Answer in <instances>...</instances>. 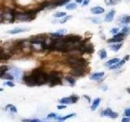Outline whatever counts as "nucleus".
<instances>
[{"label": "nucleus", "mask_w": 130, "mask_h": 122, "mask_svg": "<svg viewBox=\"0 0 130 122\" xmlns=\"http://www.w3.org/2000/svg\"><path fill=\"white\" fill-rule=\"evenodd\" d=\"M30 73L33 77V78L35 79L37 86H41V85H44V84L47 83L48 74L46 73L41 69H39V68L34 69Z\"/></svg>", "instance_id": "f257e3e1"}, {"label": "nucleus", "mask_w": 130, "mask_h": 122, "mask_svg": "<svg viewBox=\"0 0 130 122\" xmlns=\"http://www.w3.org/2000/svg\"><path fill=\"white\" fill-rule=\"evenodd\" d=\"M65 63L68 65H69V66H71L72 68L80 67L85 69L88 64L86 60L80 57H68V59H66Z\"/></svg>", "instance_id": "f03ea898"}, {"label": "nucleus", "mask_w": 130, "mask_h": 122, "mask_svg": "<svg viewBox=\"0 0 130 122\" xmlns=\"http://www.w3.org/2000/svg\"><path fill=\"white\" fill-rule=\"evenodd\" d=\"M62 77L63 75L61 72H51L48 74L47 82L50 84V86L53 87L57 85H61L62 84Z\"/></svg>", "instance_id": "7ed1b4c3"}, {"label": "nucleus", "mask_w": 130, "mask_h": 122, "mask_svg": "<svg viewBox=\"0 0 130 122\" xmlns=\"http://www.w3.org/2000/svg\"><path fill=\"white\" fill-rule=\"evenodd\" d=\"M78 50L82 53V55L84 53H87V54H91L94 51V46H93L92 43H87L86 41H81L80 43V46H79Z\"/></svg>", "instance_id": "20e7f679"}, {"label": "nucleus", "mask_w": 130, "mask_h": 122, "mask_svg": "<svg viewBox=\"0 0 130 122\" xmlns=\"http://www.w3.org/2000/svg\"><path fill=\"white\" fill-rule=\"evenodd\" d=\"M30 43L35 44V45H42L44 47L46 46V37L44 35H38V36L32 37L29 40Z\"/></svg>", "instance_id": "39448f33"}, {"label": "nucleus", "mask_w": 130, "mask_h": 122, "mask_svg": "<svg viewBox=\"0 0 130 122\" xmlns=\"http://www.w3.org/2000/svg\"><path fill=\"white\" fill-rule=\"evenodd\" d=\"M79 99V97L77 95H71L70 97H65L59 100V103L62 104H75Z\"/></svg>", "instance_id": "423d86ee"}, {"label": "nucleus", "mask_w": 130, "mask_h": 122, "mask_svg": "<svg viewBox=\"0 0 130 122\" xmlns=\"http://www.w3.org/2000/svg\"><path fill=\"white\" fill-rule=\"evenodd\" d=\"M81 37L79 35H68L63 37V41L65 43H76L81 41Z\"/></svg>", "instance_id": "0eeeda50"}, {"label": "nucleus", "mask_w": 130, "mask_h": 122, "mask_svg": "<svg viewBox=\"0 0 130 122\" xmlns=\"http://www.w3.org/2000/svg\"><path fill=\"white\" fill-rule=\"evenodd\" d=\"M24 81L25 84H26L28 86H30V87H33V86H37L35 79L33 78V77L32 76L31 73L25 75L24 77Z\"/></svg>", "instance_id": "6e6552de"}, {"label": "nucleus", "mask_w": 130, "mask_h": 122, "mask_svg": "<svg viewBox=\"0 0 130 122\" xmlns=\"http://www.w3.org/2000/svg\"><path fill=\"white\" fill-rule=\"evenodd\" d=\"M85 68H80V67H76V68H73V69L70 71V74L72 76L74 77H81L85 75Z\"/></svg>", "instance_id": "1a4fd4ad"}, {"label": "nucleus", "mask_w": 130, "mask_h": 122, "mask_svg": "<svg viewBox=\"0 0 130 122\" xmlns=\"http://www.w3.org/2000/svg\"><path fill=\"white\" fill-rule=\"evenodd\" d=\"M125 37V35L124 34H123V33H117V34H114V36L111 39H108L107 43H120V42H121L123 39H124Z\"/></svg>", "instance_id": "9d476101"}, {"label": "nucleus", "mask_w": 130, "mask_h": 122, "mask_svg": "<svg viewBox=\"0 0 130 122\" xmlns=\"http://www.w3.org/2000/svg\"><path fill=\"white\" fill-rule=\"evenodd\" d=\"M101 116H108L112 119H115V118H117L119 115H118L116 112H114L112 110L108 107V108H106L105 110H103V111L101 112Z\"/></svg>", "instance_id": "9b49d317"}, {"label": "nucleus", "mask_w": 130, "mask_h": 122, "mask_svg": "<svg viewBox=\"0 0 130 122\" xmlns=\"http://www.w3.org/2000/svg\"><path fill=\"white\" fill-rule=\"evenodd\" d=\"M15 11L13 10H8V11L3 12V20H8L11 23L15 20Z\"/></svg>", "instance_id": "f8f14e48"}, {"label": "nucleus", "mask_w": 130, "mask_h": 122, "mask_svg": "<svg viewBox=\"0 0 130 122\" xmlns=\"http://www.w3.org/2000/svg\"><path fill=\"white\" fill-rule=\"evenodd\" d=\"M129 55H126L121 61L120 60L119 62L116 63L115 64L111 65V66L110 67V69H120V67H122L123 65L125 64V62H126L127 60H129Z\"/></svg>", "instance_id": "ddd939ff"}, {"label": "nucleus", "mask_w": 130, "mask_h": 122, "mask_svg": "<svg viewBox=\"0 0 130 122\" xmlns=\"http://www.w3.org/2000/svg\"><path fill=\"white\" fill-rule=\"evenodd\" d=\"M104 77V72H95V73H93L91 76H90V80L92 81H100V80Z\"/></svg>", "instance_id": "4468645a"}, {"label": "nucleus", "mask_w": 130, "mask_h": 122, "mask_svg": "<svg viewBox=\"0 0 130 122\" xmlns=\"http://www.w3.org/2000/svg\"><path fill=\"white\" fill-rule=\"evenodd\" d=\"M115 11H114V10L109 11V12L106 15L105 18H104L105 21H106V22H111V21H112L114 16H115Z\"/></svg>", "instance_id": "2eb2a0df"}, {"label": "nucleus", "mask_w": 130, "mask_h": 122, "mask_svg": "<svg viewBox=\"0 0 130 122\" xmlns=\"http://www.w3.org/2000/svg\"><path fill=\"white\" fill-rule=\"evenodd\" d=\"M91 13L94 14V15H98V14H102L103 13L105 10H104V8H101V7H94V8H91Z\"/></svg>", "instance_id": "dca6fc26"}, {"label": "nucleus", "mask_w": 130, "mask_h": 122, "mask_svg": "<svg viewBox=\"0 0 130 122\" xmlns=\"http://www.w3.org/2000/svg\"><path fill=\"white\" fill-rule=\"evenodd\" d=\"M29 29H23V28H17V29H14L12 30H9L8 31V34H17L19 33H22V32H26V31H29Z\"/></svg>", "instance_id": "f3484780"}, {"label": "nucleus", "mask_w": 130, "mask_h": 122, "mask_svg": "<svg viewBox=\"0 0 130 122\" xmlns=\"http://www.w3.org/2000/svg\"><path fill=\"white\" fill-rule=\"evenodd\" d=\"M11 74L12 75L13 77H15L16 79H19L20 75H21V72H20L19 69L13 68V69H11Z\"/></svg>", "instance_id": "a211bd4d"}, {"label": "nucleus", "mask_w": 130, "mask_h": 122, "mask_svg": "<svg viewBox=\"0 0 130 122\" xmlns=\"http://www.w3.org/2000/svg\"><path fill=\"white\" fill-rule=\"evenodd\" d=\"M120 60L119 58H114V59H111V60H108L107 62H106L105 64H104V65H105L106 67H111V65L113 64H115L116 63L119 62Z\"/></svg>", "instance_id": "6ab92c4d"}, {"label": "nucleus", "mask_w": 130, "mask_h": 122, "mask_svg": "<svg viewBox=\"0 0 130 122\" xmlns=\"http://www.w3.org/2000/svg\"><path fill=\"white\" fill-rule=\"evenodd\" d=\"M100 102H101V98H95L94 103H93V104H92V106H91V110H92V111H95V110L98 108V107Z\"/></svg>", "instance_id": "aec40b11"}, {"label": "nucleus", "mask_w": 130, "mask_h": 122, "mask_svg": "<svg viewBox=\"0 0 130 122\" xmlns=\"http://www.w3.org/2000/svg\"><path fill=\"white\" fill-rule=\"evenodd\" d=\"M121 46H122V44L121 43H114L112 44V45H111L110 46V49L111 51H118L120 50V48H121Z\"/></svg>", "instance_id": "412c9836"}, {"label": "nucleus", "mask_w": 130, "mask_h": 122, "mask_svg": "<svg viewBox=\"0 0 130 122\" xmlns=\"http://www.w3.org/2000/svg\"><path fill=\"white\" fill-rule=\"evenodd\" d=\"M10 58V55H8V54H6L3 51V50L2 48H0V59L2 60H7Z\"/></svg>", "instance_id": "4be33fe9"}, {"label": "nucleus", "mask_w": 130, "mask_h": 122, "mask_svg": "<svg viewBox=\"0 0 130 122\" xmlns=\"http://www.w3.org/2000/svg\"><path fill=\"white\" fill-rule=\"evenodd\" d=\"M120 23H122V24H130V16H124L122 17H120Z\"/></svg>", "instance_id": "5701e85b"}, {"label": "nucleus", "mask_w": 130, "mask_h": 122, "mask_svg": "<svg viewBox=\"0 0 130 122\" xmlns=\"http://www.w3.org/2000/svg\"><path fill=\"white\" fill-rule=\"evenodd\" d=\"M76 116V114L75 113H73V114H70V115H68V116H63V117H55V120H57L58 121H65V120H67V119H68V118H71V117H73V116Z\"/></svg>", "instance_id": "b1692460"}, {"label": "nucleus", "mask_w": 130, "mask_h": 122, "mask_svg": "<svg viewBox=\"0 0 130 122\" xmlns=\"http://www.w3.org/2000/svg\"><path fill=\"white\" fill-rule=\"evenodd\" d=\"M105 1L106 5H116V4L120 3L121 0H104Z\"/></svg>", "instance_id": "393cba45"}, {"label": "nucleus", "mask_w": 130, "mask_h": 122, "mask_svg": "<svg viewBox=\"0 0 130 122\" xmlns=\"http://www.w3.org/2000/svg\"><path fill=\"white\" fill-rule=\"evenodd\" d=\"M8 70V67L7 65H2L0 66V78L3 77V76L6 73V72Z\"/></svg>", "instance_id": "a878e982"}, {"label": "nucleus", "mask_w": 130, "mask_h": 122, "mask_svg": "<svg viewBox=\"0 0 130 122\" xmlns=\"http://www.w3.org/2000/svg\"><path fill=\"white\" fill-rule=\"evenodd\" d=\"M7 109L9 110L11 112H13V113H16L17 112V108L14 106V105L12 104H8V105H7V107H6Z\"/></svg>", "instance_id": "bb28decb"}, {"label": "nucleus", "mask_w": 130, "mask_h": 122, "mask_svg": "<svg viewBox=\"0 0 130 122\" xmlns=\"http://www.w3.org/2000/svg\"><path fill=\"white\" fill-rule=\"evenodd\" d=\"M98 55L101 60H104V59L106 58V51L104 49H102L98 51Z\"/></svg>", "instance_id": "cd10ccee"}, {"label": "nucleus", "mask_w": 130, "mask_h": 122, "mask_svg": "<svg viewBox=\"0 0 130 122\" xmlns=\"http://www.w3.org/2000/svg\"><path fill=\"white\" fill-rule=\"evenodd\" d=\"M66 81L70 84L72 86H73L76 84V80L73 78V77H66Z\"/></svg>", "instance_id": "c85d7f7f"}, {"label": "nucleus", "mask_w": 130, "mask_h": 122, "mask_svg": "<svg viewBox=\"0 0 130 122\" xmlns=\"http://www.w3.org/2000/svg\"><path fill=\"white\" fill-rule=\"evenodd\" d=\"M76 8H77V5H76V3H69L68 5H67L66 7V9L67 10H69V11H71V10H74V9H76Z\"/></svg>", "instance_id": "c756f323"}, {"label": "nucleus", "mask_w": 130, "mask_h": 122, "mask_svg": "<svg viewBox=\"0 0 130 122\" xmlns=\"http://www.w3.org/2000/svg\"><path fill=\"white\" fill-rule=\"evenodd\" d=\"M123 34H124V35L126 36V35H129L130 34V27H127L125 26L122 29V31H121Z\"/></svg>", "instance_id": "7c9ffc66"}, {"label": "nucleus", "mask_w": 130, "mask_h": 122, "mask_svg": "<svg viewBox=\"0 0 130 122\" xmlns=\"http://www.w3.org/2000/svg\"><path fill=\"white\" fill-rule=\"evenodd\" d=\"M50 36L54 37H56V38H61V37H64V35H63L62 34H60V33H59V32L50 34Z\"/></svg>", "instance_id": "2f4dec72"}, {"label": "nucleus", "mask_w": 130, "mask_h": 122, "mask_svg": "<svg viewBox=\"0 0 130 122\" xmlns=\"http://www.w3.org/2000/svg\"><path fill=\"white\" fill-rule=\"evenodd\" d=\"M66 15H67L66 12H63V11H61V12H56L54 15V16L56 18H59V17H64V16H65Z\"/></svg>", "instance_id": "473e14b6"}, {"label": "nucleus", "mask_w": 130, "mask_h": 122, "mask_svg": "<svg viewBox=\"0 0 130 122\" xmlns=\"http://www.w3.org/2000/svg\"><path fill=\"white\" fill-rule=\"evenodd\" d=\"M91 20L94 24H100L102 22V20L100 18H98V17H95V18H91Z\"/></svg>", "instance_id": "72a5a7b5"}, {"label": "nucleus", "mask_w": 130, "mask_h": 122, "mask_svg": "<svg viewBox=\"0 0 130 122\" xmlns=\"http://www.w3.org/2000/svg\"><path fill=\"white\" fill-rule=\"evenodd\" d=\"M22 121H24V122H40L41 120H38V119H32V120H29V119H23L21 120Z\"/></svg>", "instance_id": "f704fd0d"}, {"label": "nucleus", "mask_w": 130, "mask_h": 122, "mask_svg": "<svg viewBox=\"0 0 130 122\" xmlns=\"http://www.w3.org/2000/svg\"><path fill=\"white\" fill-rule=\"evenodd\" d=\"M71 18H72V16H65V17H64V19H63L61 21H60V23H61V24H64L65 22H67V21H68V20H69Z\"/></svg>", "instance_id": "c9c22d12"}, {"label": "nucleus", "mask_w": 130, "mask_h": 122, "mask_svg": "<svg viewBox=\"0 0 130 122\" xmlns=\"http://www.w3.org/2000/svg\"><path fill=\"white\" fill-rule=\"evenodd\" d=\"M124 116H130V107H128V108L125 109Z\"/></svg>", "instance_id": "e433bc0d"}, {"label": "nucleus", "mask_w": 130, "mask_h": 122, "mask_svg": "<svg viewBox=\"0 0 130 122\" xmlns=\"http://www.w3.org/2000/svg\"><path fill=\"white\" fill-rule=\"evenodd\" d=\"M4 85H5V86H10V87H14V86H15L14 83L11 82V81H7V82L4 83Z\"/></svg>", "instance_id": "4c0bfd02"}, {"label": "nucleus", "mask_w": 130, "mask_h": 122, "mask_svg": "<svg viewBox=\"0 0 130 122\" xmlns=\"http://www.w3.org/2000/svg\"><path fill=\"white\" fill-rule=\"evenodd\" d=\"M57 116V115L55 114V113H54V112H53V113H50V114H49L48 116H47V118L48 119H50V118H55V117Z\"/></svg>", "instance_id": "58836bf2"}, {"label": "nucleus", "mask_w": 130, "mask_h": 122, "mask_svg": "<svg viewBox=\"0 0 130 122\" xmlns=\"http://www.w3.org/2000/svg\"><path fill=\"white\" fill-rule=\"evenodd\" d=\"M122 122H129L130 121V116H126V117H124L122 120Z\"/></svg>", "instance_id": "ea45409f"}, {"label": "nucleus", "mask_w": 130, "mask_h": 122, "mask_svg": "<svg viewBox=\"0 0 130 122\" xmlns=\"http://www.w3.org/2000/svg\"><path fill=\"white\" fill-rule=\"evenodd\" d=\"M118 31H119V29H117V28H115H115H114V29H112L111 30V33L112 34H117Z\"/></svg>", "instance_id": "a19ab883"}, {"label": "nucleus", "mask_w": 130, "mask_h": 122, "mask_svg": "<svg viewBox=\"0 0 130 122\" xmlns=\"http://www.w3.org/2000/svg\"><path fill=\"white\" fill-rule=\"evenodd\" d=\"M89 3V0H83V3H82V5L83 6H86L88 5Z\"/></svg>", "instance_id": "79ce46f5"}, {"label": "nucleus", "mask_w": 130, "mask_h": 122, "mask_svg": "<svg viewBox=\"0 0 130 122\" xmlns=\"http://www.w3.org/2000/svg\"><path fill=\"white\" fill-rule=\"evenodd\" d=\"M67 106H65V105H59V106H57V108L58 109H64V108H66Z\"/></svg>", "instance_id": "37998d69"}, {"label": "nucleus", "mask_w": 130, "mask_h": 122, "mask_svg": "<svg viewBox=\"0 0 130 122\" xmlns=\"http://www.w3.org/2000/svg\"><path fill=\"white\" fill-rule=\"evenodd\" d=\"M3 20V11H0V22Z\"/></svg>", "instance_id": "c03bdc74"}, {"label": "nucleus", "mask_w": 130, "mask_h": 122, "mask_svg": "<svg viewBox=\"0 0 130 122\" xmlns=\"http://www.w3.org/2000/svg\"><path fill=\"white\" fill-rule=\"evenodd\" d=\"M58 32H59V33H60V34H64V33H65V32H66V30H65V29H62V30H59V31H58Z\"/></svg>", "instance_id": "a18cd8bd"}, {"label": "nucleus", "mask_w": 130, "mask_h": 122, "mask_svg": "<svg viewBox=\"0 0 130 122\" xmlns=\"http://www.w3.org/2000/svg\"><path fill=\"white\" fill-rule=\"evenodd\" d=\"M84 97H85V98H87V100L89 101V103L90 102V98H89V97H88L87 95H84Z\"/></svg>", "instance_id": "49530a36"}, {"label": "nucleus", "mask_w": 130, "mask_h": 122, "mask_svg": "<svg viewBox=\"0 0 130 122\" xmlns=\"http://www.w3.org/2000/svg\"><path fill=\"white\" fill-rule=\"evenodd\" d=\"M76 2L77 3H81L83 2V0H76Z\"/></svg>", "instance_id": "de8ad7c7"}, {"label": "nucleus", "mask_w": 130, "mask_h": 122, "mask_svg": "<svg viewBox=\"0 0 130 122\" xmlns=\"http://www.w3.org/2000/svg\"><path fill=\"white\" fill-rule=\"evenodd\" d=\"M127 91L129 92V94H130V88H129V89H127Z\"/></svg>", "instance_id": "09e8293b"}, {"label": "nucleus", "mask_w": 130, "mask_h": 122, "mask_svg": "<svg viewBox=\"0 0 130 122\" xmlns=\"http://www.w3.org/2000/svg\"><path fill=\"white\" fill-rule=\"evenodd\" d=\"M3 89H1V88H0V91H3Z\"/></svg>", "instance_id": "8fccbe9b"}, {"label": "nucleus", "mask_w": 130, "mask_h": 122, "mask_svg": "<svg viewBox=\"0 0 130 122\" xmlns=\"http://www.w3.org/2000/svg\"><path fill=\"white\" fill-rule=\"evenodd\" d=\"M1 60H1V59H0V62H1Z\"/></svg>", "instance_id": "3c124183"}]
</instances>
